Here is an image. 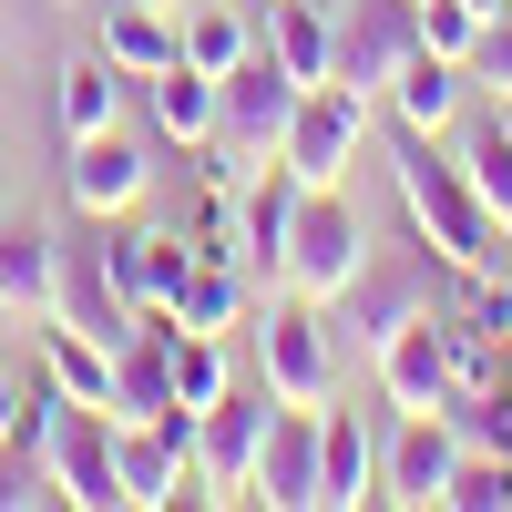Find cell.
<instances>
[{"label":"cell","mask_w":512,"mask_h":512,"mask_svg":"<svg viewBox=\"0 0 512 512\" xmlns=\"http://www.w3.org/2000/svg\"><path fill=\"white\" fill-rule=\"evenodd\" d=\"M400 216L410 236L441 256L451 277H492L502 267V226H492V205L472 195V175H461V154H441L431 134H400Z\"/></svg>","instance_id":"1"},{"label":"cell","mask_w":512,"mask_h":512,"mask_svg":"<svg viewBox=\"0 0 512 512\" xmlns=\"http://www.w3.org/2000/svg\"><path fill=\"white\" fill-rule=\"evenodd\" d=\"M441 277H451V267H441L420 236H410V246H369L359 277L328 297V338H338L349 359H379V349H390V328H410L420 308H441Z\"/></svg>","instance_id":"2"},{"label":"cell","mask_w":512,"mask_h":512,"mask_svg":"<svg viewBox=\"0 0 512 512\" xmlns=\"http://www.w3.org/2000/svg\"><path fill=\"white\" fill-rule=\"evenodd\" d=\"M246 338H256V379H267L287 410H328V400H338L328 308H308V297H267V308L246 318Z\"/></svg>","instance_id":"3"},{"label":"cell","mask_w":512,"mask_h":512,"mask_svg":"<svg viewBox=\"0 0 512 512\" xmlns=\"http://www.w3.org/2000/svg\"><path fill=\"white\" fill-rule=\"evenodd\" d=\"M359 256H369V216L349 205V185H308V195H297V226H287L277 297H308V308H328V297L359 277Z\"/></svg>","instance_id":"4"},{"label":"cell","mask_w":512,"mask_h":512,"mask_svg":"<svg viewBox=\"0 0 512 512\" xmlns=\"http://www.w3.org/2000/svg\"><path fill=\"white\" fill-rule=\"evenodd\" d=\"M297 93H308V82H297L267 41H256V52L236 62V72H216V144L246 164H277V144H287V123H297Z\"/></svg>","instance_id":"5"},{"label":"cell","mask_w":512,"mask_h":512,"mask_svg":"<svg viewBox=\"0 0 512 512\" xmlns=\"http://www.w3.org/2000/svg\"><path fill=\"white\" fill-rule=\"evenodd\" d=\"M267 420H277V390L256 379V390H226L195 410V492L205 502H246L256 492V451H267Z\"/></svg>","instance_id":"6"},{"label":"cell","mask_w":512,"mask_h":512,"mask_svg":"<svg viewBox=\"0 0 512 512\" xmlns=\"http://www.w3.org/2000/svg\"><path fill=\"white\" fill-rule=\"evenodd\" d=\"M410 52H420V0H328V82L379 103Z\"/></svg>","instance_id":"7"},{"label":"cell","mask_w":512,"mask_h":512,"mask_svg":"<svg viewBox=\"0 0 512 512\" xmlns=\"http://www.w3.org/2000/svg\"><path fill=\"white\" fill-rule=\"evenodd\" d=\"M461 410H400L390 431H379V502H410V512H441L451 472H461Z\"/></svg>","instance_id":"8"},{"label":"cell","mask_w":512,"mask_h":512,"mask_svg":"<svg viewBox=\"0 0 512 512\" xmlns=\"http://www.w3.org/2000/svg\"><path fill=\"white\" fill-rule=\"evenodd\" d=\"M41 472H52V502H72V512H113V502H123V482H113V410L62 400V390H52Z\"/></svg>","instance_id":"9"},{"label":"cell","mask_w":512,"mask_h":512,"mask_svg":"<svg viewBox=\"0 0 512 512\" xmlns=\"http://www.w3.org/2000/svg\"><path fill=\"white\" fill-rule=\"evenodd\" d=\"M359 144H369V93H349V82H308L287 144H277V164H287L297 185H349Z\"/></svg>","instance_id":"10"},{"label":"cell","mask_w":512,"mask_h":512,"mask_svg":"<svg viewBox=\"0 0 512 512\" xmlns=\"http://www.w3.org/2000/svg\"><path fill=\"white\" fill-rule=\"evenodd\" d=\"M144 185H154V164H144V144L123 134V123H113V134H72V164H62L72 216H134Z\"/></svg>","instance_id":"11"},{"label":"cell","mask_w":512,"mask_h":512,"mask_svg":"<svg viewBox=\"0 0 512 512\" xmlns=\"http://www.w3.org/2000/svg\"><path fill=\"white\" fill-rule=\"evenodd\" d=\"M369 379H379L390 410H441L451 400V328H441V308H420L410 328H390V349L369 359Z\"/></svg>","instance_id":"12"},{"label":"cell","mask_w":512,"mask_h":512,"mask_svg":"<svg viewBox=\"0 0 512 512\" xmlns=\"http://www.w3.org/2000/svg\"><path fill=\"white\" fill-rule=\"evenodd\" d=\"M62 297V226L41 216H0V318H52Z\"/></svg>","instance_id":"13"},{"label":"cell","mask_w":512,"mask_h":512,"mask_svg":"<svg viewBox=\"0 0 512 512\" xmlns=\"http://www.w3.org/2000/svg\"><path fill=\"white\" fill-rule=\"evenodd\" d=\"M246 502H267V512H318V410H287V400H277Z\"/></svg>","instance_id":"14"},{"label":"cell","mask_w":512,"mask_h":512,"mask_svg":"<svg viewBox=\"0 0 512 512\" xmlns=\"http://www.w3.org/2000/svg\"><path fill=\"white\" fill-rule=\"evenodd\" d=\"M379 502V431L359 410H318V512H359Z\"/></svg>","instance_id":"15"},{"label":"cell","mask_w":512,"mask_h":512,"mask_svg":"<svg viewBox=\"0 0 512 512\" xmlns=\"http://www.w3.org/2000/svg\"><path fill=\"white\" fill-rule=\"evenodd\" d=\"M461 82H472V72H461V62H441V52H410L400 72H390V93H379V103H390V123H400V134H451V113H461Z\"/></svg>","instance_id":"16"},{"label":"cell","mask_w":512,"mask_h":512,"mask_svg":"<svg viewBox=\"0 0 512 512\" xmlns=\"http://www.w3.org/2000/svg\"><path fill=\"white\" fill-rule=\"evenodd\" d=\"M144 113H154V134L164 144H216V72H195L185 52L164 62V72H144Z\"/></svg>","instance_id":"17"},{"label":"cell","mask_w":512,"mask_h":512,"mask_svg":"<svg viewBox=\"0 0 512 512\" xmlns=\"http://www.w3.org/2000/svg\"><path fill=\"white\" fill-rule=\"evenodd\" d=\"M41 390L113 410V349H103V338H82L72 318H41Z\"/></svg>","instance_id":"18"},{"label":"cell","mask_w":512,"mask_h":512,"mask_svg":"<svg viewBox=\"0 0 512 512\" xmlns=\"http://www.w3.org/2000/svg\"><path fill=\"white\" fill-rule=\"evenodd\" d=\"M175 52L195 72H236L256 52V21L236 11V0H185V11H175Z\"/></svg>","instance_id":"19"},{"label":"cell","mask_w":512,"mask_h":512,"mask_svg":"<svg viewBox=\"0 0 512 512\" xmlns=\"http://www.w3.org/2000/svg\"><path fill=\"white\" fill-rule=\"evenodd\" d=\"M246 297H256V277L246 267H226V256H195V267H185V287L175 297H164V308H175L185 328H246Z\"/></svg>","instance_id":"20"},{"label":"cell","mask_w":512,"mask_h":512,"mask_svg":"<svg viewBox=\"0 0 512 512\" xmlns=\"http://www.w3.org/2000/svg\"><path fill=\"white\" fill-rule=\"evenodd\" d=\"M103 62H113L123 82L164 72V62H175V11H154V0H123V11L103 21Z\"/></svg>","instance_id":"21"},{"label":"cell","mask_w":512,"mask_h":512,"mask_svg":"<svg viewBox=\"0 0 512 512\" xmlns=\"http://www.w3.org/2000/svg\"><path fill=\"white\" fill-rule=\"evenodd\" d=\"M113 123H123V72L103 52H72L62 62V144L72 134H113Z\"/></svg>","instance_id":"22"},{"label":"cell","mask_w":512,"mask_h":512,"mask_svg":"<svg viewBox=\"0 0 512 512\" xmlns=\"http://www.w3.org/2000/svg\"><path fill=\"white\" fill-rule=\"evenodd\" d=\"M267 52L297 72V82H328V0H267Z\"/></svg>","instance_id":"23"},{"label":"cell","mask_w":512,"mask_h":512,"mask_svg":"<svg viewBox=\"0 0 512 512\" xmlns=\"http://www.w3.org/2000/svg\"><path fill=\"white\" fill-rule=\"evenodd\" d=\"M164 369H175V400L205 410V400L236 379V369H226V328H185V318H175V328H164Z\"/></svg>","instance_id":"24"},{"label":"cell","mask_w":512,"mask_h":512,"mask_svg":"<svg viewBox=\"0 0 512 512\" xmlns=\"http://www.w3.org/2000/svg\"><path fill=\"white\" fill-rule=\"evenodd\" d=\"M461 175H472V195L492 205V226L512 236V123H502V113L482 123L472 144H461Z\"/></svg>","instance_id":"25"},{"label":"cell","mask_w":512,"mask_h":512,"mask_svg":"<svg viewBox=\"0 0 512 512\" xmlns=\"http://www.w3.org/2000/svg\"><path fill=\"white\" fill-rule=\"evenodd\" d=\"M441 512H512V451H461V472H451V492H441Z\"/></svg>","instance_id":"26"},{"label":"cell","mask_w":512,"mask_h":512,"mask_svg":"<svg viewBox=\"0 0 512 512\" xmlns=\"http://www.w3.org/2000/svg\"><path fill=\"white\" fill-rule=\"evenodd\" d=\"M482 21H492V11H472V0H420V52H441V62H461V72H472Z\"/></svg>","instance_id":"27"},{"label":"cell","mask_w":512,"mask_h":512,"mask_svg":"<svg viewBox=\"0 0 512 512\" xmlns=\"http://www.w3.org/2000/svg\"><path fill=\"white\" fill-rule=\"evenodd\" d=\"M21 502H52V472H41V451L0 441V512H21Z\"/></svg>","instance_id":"28"},{"label":"cell","mask_w":512,"mask_h":512,"mask_svg":"<svg viewBox=\"0 0 512 512\" xmlns=\"http://www.w3.org/2000/svg\"><path fill=\"white\" fill-rule=\"evenodd\" d=\"M144 246H154V308H164V297H175V287H185V267H195V256H205V246H195L185 226H144Z\"/></svg>","instance_id":"29"},{"label":"cell","mask_w":512,"mask_h":512,"mask_svg":"<svg viewBox=\"0 0 512 512\" xmlns=\"http://www.w3.org/2000/svg\"><path fill=\"white\" fill-rule=\"evenodd\" d=\"M472 82H492V93L512 103V11L482 21V52H472Z\"/></svg>","instance_id":"30"},{"label":"cell","mask_w":512,"mask_h":512,"mask_svg":"<svg viewBox=\"0 0 512 512\" xmlns=\"http://www.w3.org/2000/svg\"><path fill=\"white\" fill-rule=\"evenodd\" d=\"M11 431H21V379L0 369V441H11Z\"/></svg>","instance_id":"31"},{"label":"cell","mask_w":512,"mask_h":512,"mask_svg":"<svg viewBox=\"0 0 512 512\" xmlns=\"http://www.w3.org/2000/svg\"><path fill=\"white\" fill-rule=\"evenodd\" d=\"M472 11H512V0H472Z\"/></svg>","instance_id":"32"},{"label":"cell","mask_w":512,"mask_h":512,"mask_svg":"<svg viewBox=\"0 0 512 512\" xmlns=\"http://www.w3.org/2000/svg\"><path fill=\"white\" fill-rule=\"evenodd\" d=\"M154 11H185V0H154Z\"/></svg>","instance_id":"33"},{"label":"cell","mask_w":512,"mask_h":512,"mask_svg":"<svg viewBox=\"0 0 512 512\" xmlns=\"http://www.w3.org/2000/svg\"><path fill=\"white\" fill-rule=\"evenodd\" d=\"M502 123H512V103H502Z\"/></svg>","instance_id":"34"}]
</instances>
